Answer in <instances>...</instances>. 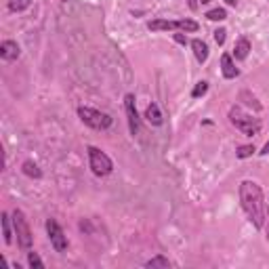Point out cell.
<instances>
[{
  "label": "cell",
  "mask_w": 269,
  "mask_h": 269,
  "mask_svg": "<svg viewBox=\"0 0 269 269\" xmlns=\"http://www.w3.org/2000/svg\"><path fill=\"white\" fill-rule=\"evenodd\" d=\"M240 202L246 217L257 229L265 225V202H263V192L255 181H242L240 183Z\"/></svg>",
  "instance_id": "1"
},
{
  "label": "cell",
  "mask_w": 269,
  "mask_h": 269,
  "mask_svg": "<svg viewBox=\"0 0 269 269\" xmlns=\"http://www.w3.org/2000/svg\"><path fill=\"white\" fill-rule=\"evenodd\" d=\"M221 69H223V76L229 78V80H232V78H235V76L240 74V72H238V67H235V63H234V59H232V55H229V53H225L223 57H221Z\"/></svg>",
  "instance_id": "9"
},
{
  "label": "cell",
  "mask_w": 269,
  "mask_h": 269,
  "mask_svg": "<svg viewBox=\"0 0 269 269\" xmlns=\"http://www.w3.org/2000/svg\"><path fill=\"white\" fill-rule=\"evenodd\" d=\"M28 265L30 267H38V269H42L44 263H42V259L36 255V252H28Z\"/></svg>",
  "instance_id": "20"
},
{
  "label": "cell",
  "mask_w": 269,
  "mask_h": 269,
  "mask_svg": "<svg viewBox=\"0 0 269 269\" xmlns=\"http://www.w3.org/2000/svg\"><path fill=\"white\" fill-rule=\"evenodd\" d=\"M225 2H227L229 6H235V4H238V0H225Z\"/></svg>",
  "instance_id": "27"
},
{
  "label": "cell",
  "mask_w": 269,
  "mask_h": 269,
  "mask_svg": "<svg viewBox=\"0 0 269 269\" xmlns=\"http://www.w3.org/2000/svg\"><path fill=\"white\" fill-rule=\"evenodd\" d=\"M212 34H215V42H217V44H223L225 38H227V30H225V28H219V30L212 32Z\"/></svg>",
  "instance_id": "21"
},
{
  "label": "cell",
  "mask_w": 269,
  "mask_h": 269,
  "mask_svg": "<svg viewBox=\"0 0 269 269\" xmlns=\"http://www.w3.org/2000/svg\"><path fill=\"white\" fill-rule=\"evenodd\" d=\"M63 2H67V0H63Z\"/></svg>",
  "instance_id": "29"
},
{
  "label": "cell",
  "mask_w": 269,
  "mask_h": 269,
  "mask_svg": "<svg viewBox=\"0 0 269 269\" xmlns=\"http://www.w3.org/2000/svg\"><path fill=\"white\" fill-rule=\"evenodd\" d=\"M124 112H126V118H129V129H131V134H139L141 131V118L137 114V105H134V95H126L124 97Z\"/></svg>",
  "instance_id": "7"
},
{
  "label": "cell",
  "mask_w": 269,
  "mask_h": 269,
  "mask_svg": "<svg viewBox=\"0 0 269 269\" xmlns=\"http://www.w3.org/2000/svg\"><path fill=\"white\" fill-rule=\"evenodd\" d=\"M23 172H26L28 177H34V179H40L42 177V170L38 168V166L34 164V162H23Z\"/></svg>",
  "instance_id": "14"
},
{
  "label": "cell",
  "mask_w": 269,
  "mask_h": 269,
  "mask_svg": "<svg viewBox=\"0 0 269 269\" xmlns=\"http://www.w3.org/2000/svg\"><path fill=\"white\" fill-rule=\"evenodd\" d=\"M206 17L210 21H223V19H227V11L225 9H212L206 13Z\"/></svg>",
  "instance_id": "17"
},
{
  "label": "cell",
  "mask_w": 269,
  "mask_h": 269,
  "mask_svg": "<svg viewBox=\"0 0 269 269\" xmlns=\"http://www.w3.org/2000/svg\"><path fill=\"white\" fill-rule=\"evenodd\" d=\"M172 263L166 257H162V255H158V257H154V259H149L147 263H145V267H149V269H154V267H170Z\"/></svg>",
  "instance_id": "15"
},
{
  "label": "cell",
  "mask_w": 269,
  "mask_h": 269,
  "mask_svg": "<svg viewBox=\"0 0 269 269\" xmlns=\"http://www.w3.org/2000/svg\"><path fill=\"white\" fill-rule=\"evenodd\" d=\"M11 215L9 212H2V219H0V223H2V235H4V244H13V232H11Z\"/></svg>",
  "instance_id": "13"
},
{
  "label": "cell",
  "mask_w": 269,
  "mask_h": 269,
  "mask_svg": "<svg viewBox=\"0 0 269 269\" xmlns=\"http://www.w3.org/2000/svg\"><path fill=\"white\" fill-rule=\"evenodd\" d=\"M265 232H267V238H269V208H265Z\"/></svg>",
  "instance_id": "23"
},
{
  "label": "cell",
  "mask_w": 269,
  "mask_h": 269,
  "mask_svg": "<svg viewBox=\"0 0 269 269\" xmlns=\"http://www.w3.org/2000/svg\"><path fill=\"white\" fill-rule=\"evenodd\" d=\"M206 91H208V82H204V80H202V82H198V84L194 86L192 97H194V99H198V97H202V95L206 93Z\"/></svg>",
  "instance_id": "19"
},
{
  "label": "cell",
  "mask_w": 269,
  "mask_h": 269,
  "mask_svg": "<svg viewBox=\"0 0 269 269\" xmlns=\"http://www.w3.org/2000/svg\"><path fill=\"white\" fill-rule=\"evenodd\" d=\"M198 6H200L198 0H189V9H192V11H198Z\"/></svg>",
  "instance_id": "25"
},
{
  "label": "cell",
  "mask_w": 269,
  "mask_h": 269,
  "mask_svg": "<svg viewBox=\"0 0 269 269\" xmlns=\"http://www.w3.org/2000/svg\"><path fill=\"white\" fill-rule=\"evenodd\" d=\"M269 154V141L265 143V147H263V152H261V156H267Z\"/></svg>",
  "instance_id": "26"
},
{
  "label": "cell",
  "mask_w": 269,
  "mask_h": 269,
  "mask_svg": "<svg viewBox=\"0 0 269 269\" xmlns=\"http://www.w3.org/2000/svg\"><path fill=\"white\" fill-rule=\"evenodd\" d=\"M19 44L13 42V40H4L2 44H0V57H2L4 61H15L19 57Z\"/></svg>",
  "instance_id": "8"
},
{
  "label": "cell",
  "mask_w": 269,
  "mask_h": 269,
  "mask_svg": "<svg viewBox=\"0 0 269 269\" xmlns=\"http://www.w3.org/2000/svg\"><path fill=\"white\" fill-rule=\"evenodd\" d=\"M229 122H232L240 133L250 134V137L261 131L259 118H252L250 114H246V112H244L242 107H238V105H234L232 109H229Z\"/></svg>",
  "instance_id": "2"
},
{
  "label": "cell",
  "mask_w": 269,
  "mask_h": 269,
  "mask_svg": "<svg viewBox=\"0 0 269 269\" xmlns=\"http://www.w3.org/2000/svg\"><path fill=\"white\" fill-rule=\"evenodd\" d=\"M248 53H250V40H248V38H240V40L235 42V46H234V57L238 61H244L248 57Z\"/></svg>",
  "instance_id": "11"
},
{
  "label": "cell",
  "mask_w": 269,
  "mask_h": 269,
  "mask_svg": "<svg viewBox=\"0 0 269 269\" xmlns=\"http://www.w3.org/2000/svg\"><path fill=\"white\" fill-rule=\"evenodd\" d=\"M240 97H246V99H248V101H246L248 105H252L255 109H261V103H257V99H255V97H250V93H246V91H244V93L240 95Z\"/></svg>",
  "instance_id": "22"
},
{
  "label": "cell",
  "mask_w": 269,
  "mask_h": 269,
  "mask_svg": "<svg viewBox=\"0 0 269 269\" xmlns=\"http://www.w3.org/2000/svg\"><path fill=\"white\" fill-rule=\"evenodd\" d=\"M200 2H202V4H208V2H210V0H200Z\"/></svg>",
  "instance_id": "28"
},
{
  "label": "cell",
  "mask_w": 269,
  "mask_h": 269,
  "mask_svg": "<svg viewBox=\"0 0 269 269\" xmlns=\"http://www.w3.org/2000/svg\"><path fill=\"white\" fill-rule=\"evenodd\" d=\"M13 227H15V235H17V244L23 248V250H28L32 246V240H34V235H32V229L28 225V219L26 215H23L21 210H13Z\"/></svg>",
  "instance_id": "4"
},
{
  "label": "cell",
  "mask_w": 269,
  "mask_h": 269,
  "mask_svg": "<svg viewBox=\"0 0 269 269\" xmlns=\"http://www.w3.org/2000/svg\"><path fill=\"white\" fill-rule=\"evenodd\" d=\"M78 116H80V120L86 126H91L95 131H105L114 122L109 114L99 112V109H93V107H78Z\"/></svg>",
  "instance_id": "3"
},
{
  "label": "cell",
  "mask_w": 269,
  "mask_h": 269,
  "mask_svg": "<svg viewBox=\"0 0 269 269\" xmlns=\"http://www.w3.org/2000/svg\"><path fill=\"white\" fill-rule=\"evenodd\" d=\"M255 152H257L255 145H242V147H238V152H235V156L242 158V160H244V158H250Z\"/></svg>",
  "instance_id": "18"
},
{
  "label": "cell",
  "mask_w": 269,
  "mask_h": 269,
  "mask_svg": "<svg viewBox=\"0 0 269 269\" xmlns=\"http://www.w3.org/2000/svg\"><path fill=\"white\" fill-rule=\"evenodd\" d=\"M175 40H177L179 44H185V42H187V38H185L183 34H175Z\"/></svg>",
  "instance_id": "24"
},
{
  "label": "cell",
  "mask_w": 269,
  "mask_h": 269,
  "mask_svg": "<svg viewBox=\"0 0 269 269\" xmlns=\"http://www.w3.org/2000/svg\"><path fill=\"white\" fill-rule=\"evenodd\" d=\"M30 4H32V0H9V9H11L13 13H17V11H26Z\"/></svg>",
  "instance_id": "16"
},
{
  "label": "cell",
  "mask_w": 269,
  "mask_h": 269,
  "mask_svg": "<svg viewBox=\"0 0 269 269\" xmlns=\"http://www.w3.org/2000/svg\"><path fill=\"white\" fill-rule=\"evenodd\" d=\"M89 160H91V168L97 177H105L114 170V162L109 160V156L105 152H101L99 147H89Z\"/></svg>",
  "instance_id": "5"
},
{
  "label": "cell",
  "mask_w": 269,
  "mask_h": 269,
  "mask_svg": "<svg viewBox=\"0 0 269 269\" xmlns=\"http://www.w3.org/2000/svg\"><path fill=\"white\" fill-rule=\"evenodd\" d=\"M145 120L149 124H154V126H160L164 122V116L160 112V107H158V103H149L147 109H145Z\"/></svg>",
  "instance_id": "10"
},
{
  "label": "cell",
  "mask_w": 269,
  "mask_h": 269,
  "mask_svg": "<svg viewBox=\"0 0 269 269\" xmlns=\"http://www.w3.org/2000/svg\"><path fill=\"white\" fill-rule=\"evenodd\" d=\"M192 49H194V55H196V59L204 63L208 59V46L204 40H200V38H196V40H192Z\"/></svg>",
  "instance_id": "12"
},
{
  "label": "cell",
  "mask_w": 269,
  "mask_h": 269,
  "mask_svg": "<svg viewBox=\"0 0 269 269\" xmlns=\"http://www.w3.org/2000/svg\"><path fill=\"white\" fill-rule=\"evenodd\" d=\"M46 234H49V240H51L53 248L57 250V252H66L67 250V235L63 234L61 225L55 219L46 221Z\"/></svg>",
  "instance_id": "6"
}]
</instances>
